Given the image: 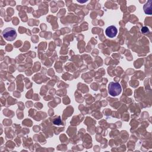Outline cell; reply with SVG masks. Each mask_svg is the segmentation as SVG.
Instances as JSON below:
<instances>
[{
    "mask_svg": "<svg viewBox=\"0 0 152 152\" xmlns=\"http://www.w3.org/2000/svg\"><path fill=\"white\" fill-rule=\"evenodd\" d=\"M122 91V87L118 82H110L108 84V93L112 96H118Z\"/></svg>",
    "mask_w": 152,
    "mask_h": 152,
    "instance_id": "6da1fadb",
    "label": "cell"
},
{
    "mask_svg": "<svg viewBox=\"0 0 152 152\" xmlns=\"http://www.w3.org/2000/svg\"><path fill=\"white\" fill-rule=\"evenodd\" d=\"M3 36L6 40L8 41H13L17 37L16 30L12 28H6L3 32Z\"/></svg>",
    "mask_w": 152,
    "mask_h": 152,
    "instance_id": "7a4b0ae2",
    "label": "cell"
},
{
    "mask_svg": "<svg viewBox=\"0 0 152 152\" xmlns=\"http://www.w3.org/2000/svg\"><path fill=\"white\" fill-rule=\"evenodd\" d=\"M118 30L117 28L114 26H110L108 27L105 30V33L109 37L112 38L115 37L117 35Z\"/></svg>",
    "mask_w": 152,
    "mask_h": 152,
    "instance_id": "3957f363",
    "label": "cell"
},
{
    "mask_svg": "<svg viewBox=\"0 0 152 152\" xmlns=\"http://www.w3.org/2000/svg\"><path fill=\"white\" fill-rule=\"evenodd\" d=\"M151 3L152 1L150 0L147 3H146L144 6V12L147 15H151Z\"/></svg>",
    "mask_w": 152,
    "mask_h": 152,
    "instance_id": "277c9868",
    "label": "cell"
},
{
    "mask_svg": "<svg viewBox=\"0 0 152 152\" xmlns=\"http://www.w3.org/2000/svg\"><path fill=\"white\" fill-rule=\"evenodd\" d=\"M142 32L144 34H146L147 33H149V30L147 27H143L142 29Z\"/></svg>",
    "mask_w": 152,
    "mask_h": 152,
    "instance_id": "5b68a950",
    "label": "cell"
},
{
    "mask_svg": "<svg viewBox=\"0 0 152 152\" xmlns=\"http://www.w3.org/2000/svg\"><path fill=\"white\" fill-rule=\"evenodd\" d=\"M54 124H55V125H59V124H61V121L60 119H58V121H57V120H55L54 121Z\"/></svg>",
    "mask_w": 152,
    "mask_h": 152,
    "instance_id": "8992f818",
    "label": "cell"
}]
</instances>
